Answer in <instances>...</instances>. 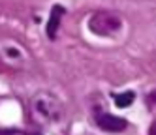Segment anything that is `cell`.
<instances>
[{"instance_id": "cell-1", "label": "cell", "mask_w": 156, "mask_h": 135, "mask_svg": "<svg viewBox=\"0 0 156 135\" xmlns=\"http://www.w3.org/2000/svg\"><path fill=\"white\" fill-rule=\"evenodd\" d=\"M30 112L40 124H58L64 116L62 101L51 92H38L30 101Z\"/></svg>"}, {"instance_id": "cell-7", "label": "cell", "mask_w": 156, "mask_h": 135, "mask_svg": "<svg viewBox=\"0 0 156 135\" xmlns=\"http://www.w3.org/2000/svg\"><path fill=\"white\" fill-rule=\"evenodd\" d=\"M151 135H156V120L152 122V126H151V131H149Z\"/></svg>"}, {"instance_id": "cell-5", "label": "cell", "mask_w": 156, "mask_h": 135, "mask_svg": "<svg viewBox=\"0 0 156 135\" xmlns=\"http://www.w3.org/2000/svg\"><path fill=\"white\" fill-rule=\"evenodd\" d=\"M133 99H136V94H133V92H130V90H128V92H122V94L115 96V105H117V107H122V109H124V107L132 105V101H133Z\"/></svg>"}, {"instance_id": "cell-3", "label": "cell", "mask_w": 156, "mask_h": 135, "mask_svg": "<svg viewBox=\"0 0 156 135\" xmlns=\"http://www.w3.org/2000/svg\"><path fill=\"white\" fill-rule=\"evenodd\" d=\"M98 122V126L102 128L104 131H111V133H117V131H122V130H126L128 126V122L124 118H120V116H113V115H98L96 118Z\"/></svg>"}, {"instance_id": "cell-4", "label": "cell", "mask_w": 156, "mask_h": 135, "mask_svg": "<svg viewBox=\"0 0 156 135\" xmlns=\"http://www.w3.org/2000/svg\"><path fill=\"white\" fill-rule=\"evenodd\" d=\"M62 13H64V8L62 6H53L51 17H49V22H47V36H49V40H55V36H57V30H58V25H60Z\"/></svg>"}, {"instance_id": "cell-2", "label": "cell", "mask_w": 156, "mask_h": 135, "mask_svg": "<svg viewBox=\"0 0 156 135\" xmlns=\"http://www.w3.org/2000/svg\"><path fill=\"white\" fill-rule=\"evenodd\" d=\"M88 28L96 36H115L122 28V19L113 11H96L88 19Z\"/></svg>"}, {"instance_id": "cell-6", "label": "cell", "mask_w": 156, "mask_h": 135, "mask_svg": "<svg viewBox=\"0 0 156 135\" xmlns=\"http://www.w3.org/2000/svg\"><path fill=\"white\" fill-rule=\"evenodd\" d=\"M147 103L152 111H156V90H152V92L147 96Z\"/></svg>"}]
</instances>
